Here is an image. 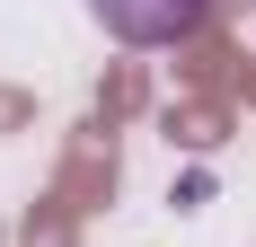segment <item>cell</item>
<instances>
[{
	"instance_id": "cell-1",
	"label": "cell",
	"mask_w": 256,
	"mask_h": 247,
	"mask_svg": "<svg viewBox=\"0 0 256 247\" xmlns=\"http://www.w3.org/2000/svg\"><path fill=\"white\" fill-rule=\"evenodd\" d=\"M212 0H88V18L115 36V44H177L204 26Z\"/></svg>"
}]
</instances>
